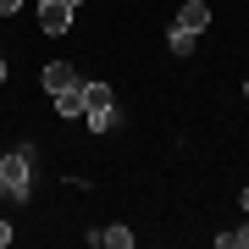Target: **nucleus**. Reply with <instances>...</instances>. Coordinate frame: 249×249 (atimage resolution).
Wrapping results in <instances>:
<instances>
[{
  "label": "nucleus",
  "mask_w": 249,
  "mask_h": 249,
  "mask_svg": "<svg viewBox=\"0 0 249 249\" xmlns=\"http://www.w3.org/2000/svg\"><path fill=\"white\" fill-rule=\"evenodd\" d=\"M34 144H17V150L0 155V188H6L11 199H28V188H34Z\"/></svg>",
  "instance_id": "nucleus-1"
},
{
  "label": "nucleus",
  "mask_w": 249,
  "mask_h": 249,
  "mask_svg": "<svg viewBox=\"0 0 249 249\" xmlns=\"http://www.w3.org/2000/svg\"><path fill=\"white\" fill-rule=\"evenodd\" d=\"M72 0H39V28H45V34H67L72 28Z\"/></svg>",
  "instance_id": "nucleus-2"
},
{
  "label": "nucleus",
  "mask_w": 249,
  "mask_h": 249,
  "mask_svg": "<svg viewBox=\"0 0 249 249\" xmlns=\"http://www.w3.org/2000/svg\"><path fill=\"white\" fill-rule=\"evenodd\" d=\"M39 83H45L50 94H61V89H78L83 78H78V67H72V61H50V67H45V78H39Z\"/></svg>",
  "instance_id": "nucleus-3"
},
{
  "label": "nucleus",
  "mask_w": 249,
  "mask_h": 249,
  "mask_svg": "<svg viewBox=\"0 0 249 249\" xmlns=\"http://www.w3.org/2000/svg\"><path fill=\"white\" fill-rule=\"evenodd\" d=\"M178 28H188V34H205V28H211V6H205V0H188V6L178 11Z\"/></svg>",
  "instance_id": "nucleus-4"
},
{
  "label": "nucleus",
  "mask_w": 249,
  "mask_h": 249,
  "mask_svg": "<svg viewBox=\"0 0 249 249\" xmlns=\"http://www.w3.org/2000/svg\"><path fill=\"white\" fill-rule=\"evenodd\" d=\"M55 111H61V116H83V83H78V89H61V94H55Z\"/></svg>",
  "instance_id": "nucleus-5"
},
{
  "label": "nucleus",
  "mask_w": 249,
  "mask_h": 249,
  "mask_svg": "<svg viewBox=\"0 0 249 249\" xmlns=\"http://www.w3.org/2000/svg\"><path fill=\"white\" fill-rule=\"evenodd\" d=\"M111 106V83H83V111H100Z\"/></svg>",
  "instance_id": "nucleus-6"
},
{
  "label": "nucleus",
  "mask_w": 249,
  "mask_h": 249,
  "mask_svg": "<svg viewBox=\"0 0 249 249\" xmlns=\"http://www.w3.org/2000/svg\"><path fill=\"white\" fill-rule=\"evenodd\" d=\"M194 39H199V34H188V28H178V22H172L166 45H172V55H194Z\"/></svg>",
  "instance_id": "nucleus-7"
},
{
  "label": "nucleus",
  "mask_w": 249,
  "mask_h": 249,
  "mask_svg": "<svg viewBox=\"0 0 249 249\" xmlns=\"http://www.w3.org/2000/svg\"><path fill=\"white\" fill-rule=\"evenodd\" d=\"M216 249H249V222H244V227H227V232H216Z\"/></svg>",
  "instance_id": "nucleus-8"
},
{
  "label": "nucleus",
  "mask_w": 249,
  "mask_h": 249,
  "mask_svg": "<svg viewBox=\"0 0 249 249\" xmlns=\"http://www.w3.org/2000/svg\"><path fill=\"white\" fill-rule=\"evenodd\" d=\"M100 244H111V249H133V232H127V227H106V232H100Z\"/></svg>",
  "instance_id": "nucleus-9"
},
{
  "label": "nucleus",
  "mask_w": 249,
  "mask_h": 249,
  "mask_svg": "<svg viewBox=\"0 0 249 249\" xmlns=\"http://www.w3.org/2000/svg\"><path fill=\"white\" fill-rule=\"evenodd\" d=\"M89 127H94V133H111V127H116V111H111V106L89 111Z\"/></svg>",
  "instance_id": "nucleus-10"
},
{
  "label": "nucleus",
  "mask_w": 249,
  "mask_h": 249,
  "mask_svg": "<svg viewBox=\"0 0 249 249\" xmlns=\"http://www.w3.org/2000/svg\"><path fill=\"white\" fill-rule=\"evenodd\" d=\"M22 6V0H0V17H11V11H17Z\"/></svg>",
  "instance_id": "nucleus-11"
},
{
  "label": "nucleus",
  "mask_w": 249,
  "mask_h": 249,
  "mask_svg": "<svg viewBox=\"0 0 249 249\" xmlns=\"http://www.w3.org/2000/svg\"><path fill=\"white\" fill-rule=\"evenodd\" d=\"M6 244H11V227H6V222H0V249H6Z\"/></svg>",
  "instance_id": "nucleus-12"
},
{
  "label": "nucleus",
  "mask_w": 249,
  "mask_h": 249,
  "mask_svg": "<svg viewBox=\"0 0 249 249\" xmlns=\"http://www.w3.org/2000/svg\"><path fill=\"white\" fill-rule=\"evenodd\" d=\"M0 83H6V61H0Z\"/></svg>",
  "instance_id": "nucleus-13"
},
{
  "label": "nucleus",
  "mask_w": 249,
  "mask_h": 249,
  "mask_svg": "<svg viewBox=\"0 0 249 249\" xmlns=\"http://www.w3.org/2000/svg\"><path fill=\"white\" fill-rule=\"evenodd\" d=\"M244 211H249V188H244Z\"/></svg>",
  "instance_id": "nucleus-14"
},
{
  "label": "nucleus",
  "mask_w": 249,
  "mask_h": 249,
  "mask_svg": "<svg viewBox=\"0 0 249 249\" xmlns=\"http://www.w3.org/2000/svg\"><path fill=\"white\" fill-rule=\"evenodd\" d=\"M244 100H249V83H244Z\"/></svg>",
  "instance_id": "nucleus-15"
},
{
  "label": "nucleus",
  "mask_w": 249,
  "mask_h": 249,
  "mask_svg": "<svg viewBox=\"0 0 249 249\" xmlns=\"http://www.w3.org/2000/svg\"><path fill=\"white\" fill-rule=\"evenodd\" d=\"M72 6H83V0H72Z\"/></svg>",
  "instance_id": "nucleus-16"
}]
</instances>
